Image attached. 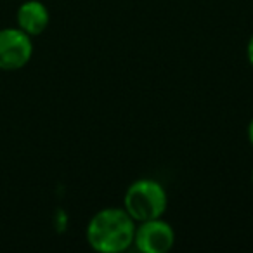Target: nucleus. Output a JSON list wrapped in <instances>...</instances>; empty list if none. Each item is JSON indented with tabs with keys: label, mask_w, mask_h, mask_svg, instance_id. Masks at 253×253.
Listing matches in <instances>:
<instances>
[{
	"label": "nucleus",
	"mask_w": 253,
	"mask_h": 253,
	"mask_svg": "<svg viewBox=\"0 0 253 253\" xmlns=\"http://www.w3.org/2000/svg\"><path fill=\"white\" fill-rule=\"evenodd\" d=\"M175 245V231L163 217L135 225L134 246L142 253H167Z\"/></svg>",
	"instance_id": "obj_4"
},
{
	"label": "nucleus",
	"mask_w": 253,
	"mask_h": 253,
	"mask_svg": "<svg viewBox=\"0 0 253 253\" xmlns=\"http://www.w3.org/2000/svg\"><path fill=\"white\" fill-rule=\"evenodd\" d=\"M18 28H21L25 33H28L30 37H39L47 30L50 23V14L49 9L43 2L40 0H26L19 5L18 14Z\"/></svg>",
	"instance_id": "obj_5"
},
{
	"label": "nucleus",
	"mask_w": 253,
	"mask_h": 253,
	"mask_svg": "<svg viewBox=\"0 0 253 253\" xmlns=\"http://www.w3.org/2000/svg\"><path fill=\"white\" fill-rule=\"evenodd\" d=\"M246 134H248V142H250V146L253 148V118L250 120V123H248V130H246Z\"/></svg>",
	"instance_id": "obj_7"
},
{
	"label": "nucleus",
	"mask_w": 253,
	"mask_h": 253,
	"mask_svg": "<svg viewBox=\"0 0 253 253\" xmlns=\"http://www.w3.org/2000/svg\"><path fill=\"white\" fill-rule=\"evenodd\" d=\"M33 56L32 37L21 28H0V70L16 71L25 68Z\"/></svg>",
	"instance_id": "obj_3"
},
{
	"label": "nucleus",
	"mask_w": 253,
	"mask_h": 253,
	"mask_svg": "<svg viewBox=\"0 0 253 253\" xmlns=\"http://www.w3.org/2000/svg\"><path fill=\"white\" fill-rule=\"evenodd\" d=\"M137 222L123 207H106L95 211L87 224V243L99 253H122L134 246Z\"/></svg>",
	"instance_id": "obj_1"
},
{
	"label": "nucleus",
	"mask_w": 253,
	"mask_h": 253,
	"mask_svg": "<svg viewBox=\"0 0 253 253\" xmlns=\"http://www.w3.org/2000/svg\"><path fill=\"white\" fill-rule=\"evenodd\" d=\"M246 59H248L250 66L253 68V33H252V37H250L248 43H246Z\"/></svg>",
	"instance_id": "obj_6"
},
{
	"label": "nucleus",
	"mask_w": 253,
	"mask_h": 253,
	"mask_svg": "<svg viewBox=\"0 0 253 253\" xmlns=\"http://www.w3.org/2000/svg\"><path fill=\"white\" fill-rule=\"evenodd\" d=\"M123 208L135 222L160 218L169 208V194L162 182L155 179H137L123 194Z\"/></svg>",
	"instance_id": "obj_2"
},
{
	"label": "nucleus",
	"mask_w": 253,
	"mask_h": 253,
	"mask_svg": "<svg viewBox=\"0 0 253 253\" xmlns=\"http://www.w3.org/2000/svg\"><path fill=\"white\" fill-rule=\"evenodd\" d=\"M252 184H253V169H252Z\"/></svg>",
	"instance_id": "obj_8"
}]
</instances>
